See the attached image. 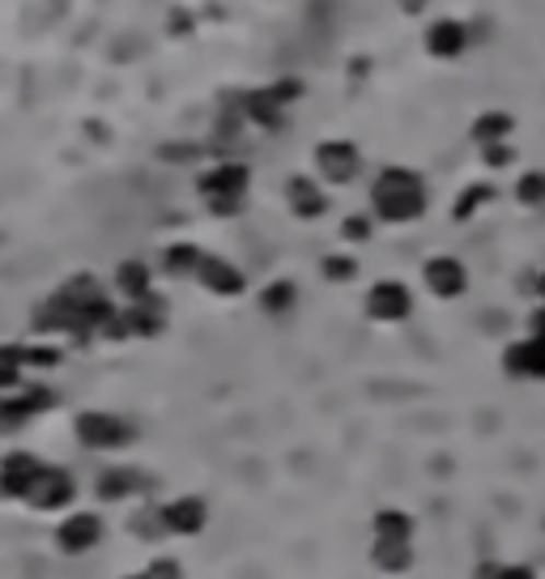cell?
I'll return each mask as SVG.
<instances>
[{
  "label": "cell",
  "mask_w": 545,
  "mask_h": 579,
  "mask_svg": "<svg viewBox=\"0 0 545 579\" xmlns=\"http://www.w3.org/2000/svg\"><path fill=\"white\" fill-rule=\"evenodd\" d=\"M430 193L427 180L409 166H384L371 184V213L380 222H392V227H405V222H418L427 213Z\"/></svg>",
  "instance_id": "6da1fadb"
},
{
  "label": "cell",
  "mask_w": 545,
  "mask_h": 579,
  "mask_svg": "<svg viewBox=\"0 0 545 579\" xmlns=\"http://www.w3.org/2000/svg\"><path fill=\"white\" fill-rule=\"evenodd\" d=\"M362 308H367V315L375 324H405L414 315V290L405 281H396V277H384V281H375L367 290V303Z\"/></svg>",
  "instance_id": "7a4b0ae2"
},
{
  "label": "cell",
  "mask_w": 545,
  "mask_h": 579,
  "mask_svg": "<svg viewBox=\"0 0 545 579\" xmlns=\"http://www.w3.org/2000/svg\"><path fill=\"white\" fill-rule=\"evenodd\" d=\"M503 375L515 384H545V341L537 337H515L503 349Z\"/></svg>",
  "instance_id": "3957f363"
},
{
  "label": "cell",
  "mask_w": 545,
  "mask_h": 579,
  "mask_svg": "<svg viewBox=\"0 0 545 579\" xmlns=\"http://www.w3.org/2000/svg\"><path fill=\"white\" fill-rule=\"evenodd\" d=\"M422 286H427L434 299L452 303V299H465L468 294V265L461 256H430L422 265Z\"/></svg>",
  "instance_id": "277c9868"
},
{
  "label": "cell",
  "mask_w": 545,
  "mask_h": 579,
  "mask_svg": "<svg viewBox=\"0 0 545 579\" xmlns=\"http://www.w3.org/2000/svg\"><path fill=\"white\" fill-rule=\"evenodd\" d=\"M103 537H107V524L94 511H69L60 520V529H56V545L65 554H90V549L103 545Z\"/></svg>",
  "instance_id": "5b68a950"
},
{
  "label": "cell",
  "mask_w": 545,
  "mask_h": 579,
  "mask_svg": "<svg viewBox=\"0 0 545 579\" xmlns=\"http://www.w3.org/2000/svg\"><path fill=\"white\" fill-rule=\"evenodd\" d=\"M315 171L324 184H353L362 171V154L353 141H324L315 146Z\"/></svg>",
  "instance_id": "8992f818"
},
{
  "label": "cell",
  "mask_w": 545,
  "mask_h": 579,
  "mask_svg": "<svg viewBox=\"0 0 545 579\" xmlns=\"http://www.w3.org/2000/svg\"><path fill=\"white\" fill-rule=\"evenodd\" d=\"M73 499H78L73 473L69 468H47V464H43V473L35 477V486L26 495V502L39 507V511H60V507H69Z\"/></svg>",
  "instance_id": "52a82bcc"
},
{
  "label": "cell",
  "mask_w": 545,
  "mask_h": 579,
  "mask_svg": "<svg viewBox=\"0 0 545 579\" xmlns=\"http://www.w3.org/2000/svg\"><path fill=\"white\" fill-rule=\"evenodd\" d=\"M468 26L461 18H434L422 35V47H427L430 60H461L468 51Z\"/></svg>",
  "instance_id": "ba28073f"
},
{
  "label": "cell",
  "mask_w": 545,
  "mask_h": 579,
  "mask_svg": "<svg viewBox=\"0 0 545 579\" xmlns=\"http://www.w3.org/2000/svg\"><path fill=\"white\" fill-rule=\"evenodd\" d=\"M78 443L90 448V452H112V448H124L128 443V426L112 418V414H81L78 418Z\"/></svg>",
  "instance_id": "9c48e42d"
},
{
  "label": "cell",
  "mask_w": 545,
  "mask_h": 579,
  "mask_svg": "<svg viewBox=\"0 0 545 579\" xmlns=\"http://www.w3.org/2000/svg\"><path fill=\"white\" fill-rule=\"evenodd\" d=\"M162 524H166V537H196L205 524H209V507L196 495H184V499L162 502Z\"/></svg>",
  "instance_id": "30bf717a"
},
{
  "label": "cell",
  "mask_w": 545,
  "mask_h": 579,
  "mask_svg": "<svg viewBox=\"0 0 545 579\" xmlns=\"http://www.w3.org/2000/svg\"><path fill=\"white\" fill-rule=\"evenodd\" d=\"M243 188H247V171L243 166H222V171H213L209 180H200V193L205 200L218 209V213H231L243 205Z\"/></svg>",
  "instance_id": "8fae6325"
},
{
  "label": "cell",
  "mask_w": 545,
  "mask_h": 579,
  "mask_svg": "<svg viewBox=\"0 0 545 579\" xmlns=\"http://www.w3.org/2000/svg\"><path fill=\"white\" fill-rule=\"evenodd\" d=\"M43 473V464L31 456V452H9L4 461H0V499H22L31 495V486H35V477Z\"/></svg>",
  "instance_id": "7c38bea8"
},
{
  "label": "cell",
  "mask_w": 545,
  "mask_h": 579,
  "mask_svg": "<svg viewBox=\"0 0 545 579\" xmlns=\"http://www.w3.org/2000/svg\"><path fill=\"white\" fill-rule=\"evenodd\" d=\"M511 137H515V116L503 112V107H486L482 116H473V124H468V141H473L477 150L499 146V141H511Z\"/></svg>",
  "instance_id": "4fadbf2b"
},
{
  "label": "cell",
  "mask_w": 545,
  "mask_h": 579,
  "mask_svg": "<svg viewBox=\"0 0 545 579\" xmlns=\"http://www.w3.org/2000/svg\"><path fill=\"white\" fill-rule=\"evenodd\" d=\"M286 200H290V209H294V218H324L328 213V196L324 188L308 180V175H294L290 184H286Z\"/></svg>",
  "instance_id": "5bb4252c"
},
{
  "label": "cell",
  "mask_w": 545,
  "mask_h": 579,
  "mask_svg": "<svg viewBox=\"0 0 545 579\" xmlns=\"http://www.w3.org/2000/svg\"><path fill=\"white\" fill-rule=\"evenodd\" d=\"M371 563H375V571H384V576H405V571H414V563H418L414 541H371Z\"/></svg>",
  "instance_id": "9a60e30c"
},
{
  "label": "cell",
  "mask_w": 545,
  "mask_h": 579,
  "mask_svg": "<svg viewBox=\"0 0 545 579\" xmlns=\"http://www.w3.org/2000/svg\"><path fill=\"white\" fill-rule=\"evenodd\" d=\"M414 533H418V524L401 507H384L371 516V537L375 541H414Z\"/></svg>",
  "instance_id": "2e32d148"
},
{
  "label": "cell",
  "mask_w": 545,
  "mask_h": 579,
  "mask_svg": "<svg viewBox=\"0 0 545 579\" xmlns=\"http://www.w3.org/2000/svg\"><path fill=\"white\" fill-rule=\"evenodd\" d=\"M196 277H200V286H209L213 294H239V290H243V273L234 269V265H227V260H218V256H205Z\"/></svg>",
  "instance_id": "e0dca14e"
},
{
  "label": "cell",
  "mask_w": 545,
  "mask_h": 579,
  "mask_svg": "<svg viewBox=\"0 0 545 579\" xmlns=\"http://www.w3.org/2000/svg\"><path fill=\"white\" fill-rule=\"evenodd\" d=\"M499 200V188L495 184H468V188H461V196L452 200V218L456 222H473L486 205H495Z\"/></svg>",
  "instance_id": "ac0fdd59"
},
{
  "label": "cell",
  "mask_w": 545,
  "mask_h": 579,
  "mask_svg": "<svg viewBox=\"0 0 545 579\" xmlns=\"http://www.w3.org/2000/svg\"><path fill=\"white\" fill-rule=\"evenodd\" d=\"M515 205H524V209H545V171L542 166H529V171H520L515 175Z\"/></svg>",
  "instance_id": "d6986e66"
},
{
  "label": "cell",
  "mask_w": 545,
  "mask_h": 579,
  "mask_svg": "<svg viewBox=\"0 0 545 579\" xmlns=\"http://www.w3.org/2000/svg\"><path fill=\"white\" fill-rule=\"evenodd\" d=\"M137 486H141V477H137L132 468H107V473L98 477L94 490H98V499L103 502H116V499H128Z\"/></svg>",
  "instance_id": "ffe728a7"
},
{
  "label": "cell",
  "mask_w": 545,
  "mask_h": 579,
  "mask_svg": "<svg viewBox=\"0 0 545 579\" xmlns=\"http://www.w3.org/2000/svg\"><path fill=\"white\" fill-rule=\"evenodd\" d=\"M477 154H482V166L507 171V166L515 162V146H511V141H499V146H486V150H477Z\"/></svg>",
  "instance_id": "44dd1931"
},
{
  "label": "cell",
  "mask_w": 545,
  "mask_h": 579,
  "mask_svg": "<svg viewBox=\"0 0 545 579\" xmlns=\"http://www.w3.org/2000/svg\"><path fill=\"white\" fill-rule=\"evenodd\" d=\"M324 277L328 281H353L358 277V260L353 256H324Z\"/></svg>",
  "instance_id": "7402d4cb"
},
{
  "label": "cell",
  "mask_w": 545,
  "mask_h": 579,
  "mask_svg": "<svg viewBox=\"0 0 545 579\" xmlns=\"http://www.w3.org/2000/svg\"><path fill=\"white\" fill-rule=\"evenodd\" d=\"M290 308H294V286H290V281H277V286L265 290V311H277V315H281V311H290Z\"/></svg>",
  "instance_id": "603a6c76"
},
{
  "label": "cell",
  "mask_w": 545,
  "mask_h": 579,
  "mask_svg": "<svg viewBox=\"0 0 545 579\" xmlns=\"http://www.w3.org/2000/svg\"><path fill=\"white\" fill-rule=\"evenodd\" d=\"M371 231H375V218H367V213L346 218V227H341V234H346L350 243H367V239H371Z\"/></svg>",
  "instance_id": "cb8c5ba5"
},
{
  "label": "cell",
  "mask_w": 545,
  "mask_h": 579,
  "mask_svg": "<svg viewBox=\"0 0 545 579\" xmlns=\"http://www.w3.org/2000/svg\"><path fill=\"white\" fill-rule=\"evenodd\" d=\"M141 579H179V563L175 558H154L146 571H137Z\"/></svg>",
  "instance_id": "d4e9b609"
},
{
  "label": "cell",
  "mask_w": 545,
  "mask_h": 579,
  "mask_svg": "<svg viewBox=\"0 0 545 579\" xmlns=\"http://www.w3.org/2000/svg\"><path fill=\"white\" fill-rule=\"evenodd\" d=\"M119 286L146 294V269H141V265H124V269H119Z\"/></svg>",
  "instance_id": "484cf974"
},
{
  "label": "cell",
  "mask_w": 545,
  "mask_h": 579,
  "mask_svg": "<svg viewBox=\"0 0 545 579\" xmlns=\"http://www.w3.org/2000/svg\"><path fill=\"white\" fill-rule=\"evenodd\" d=\"M524 333H529V337H537V341H545V303H537V308L529 311V324H524Z\"/></svg>",
  "instance_id": "4316f807"
},
{
  "label": "cell",
  "mask_w": 545,
  "mask_h": 579,
  "mask_svg": "<svg viewBox=\"0 0 545 579\" xmlns=\"http://www.w3.org/2000/svg\"><path fill=\"white\" fill-rule=\"evenodd\" d=\"M499 576H503V563L499 558H486V563L473 567V579H499Z\"/></svg>",
  "instance_id": "83f0119b"
},
{
  "label": "cell",
  "mask_w": 545,
  "mask_h": 579,
  "mask_svg": "<svg viewBox=\"0 0 545 579\" xmlns=\"http://www.w3.org/2000/svg\"><path fill=\"white\" fill-rule=\"evenodd\" d=\"M499 579H537V571L529 563H503V576Z\"/></svg>",
  "instance_id": "f1b7e54d"
},
{
  "label": "cell",
  "mask_w": 545,
  "mask_h": 579,
  "mask_svg": "<svg viewBox=\"0 0 545 579\" xmlns=\"http://www.w3.org/2000/svg\"><path fill=\"white\" fill-rule=\"evenodd\" d=\"M427 4H430V0H401V9H405V13H422Z\"/></svg>",
  "instance_id": "f546056e"
},
{
  "label": "cell",
  "mask_w": 545,
  "mask_h": 579,
  "mask_svg": "<svg viewBox=\"0 0 545 579\" xmlns=\"http://www.w3.org/2000/svg\"><path fill=\"white\" fill-rule=\"evenodd\" d=\"M533 290H537V303H545V273L537 277V286H533Z\"/></svg>",
  "instance_id": "4dcf8cb0"
}]
</instances>
